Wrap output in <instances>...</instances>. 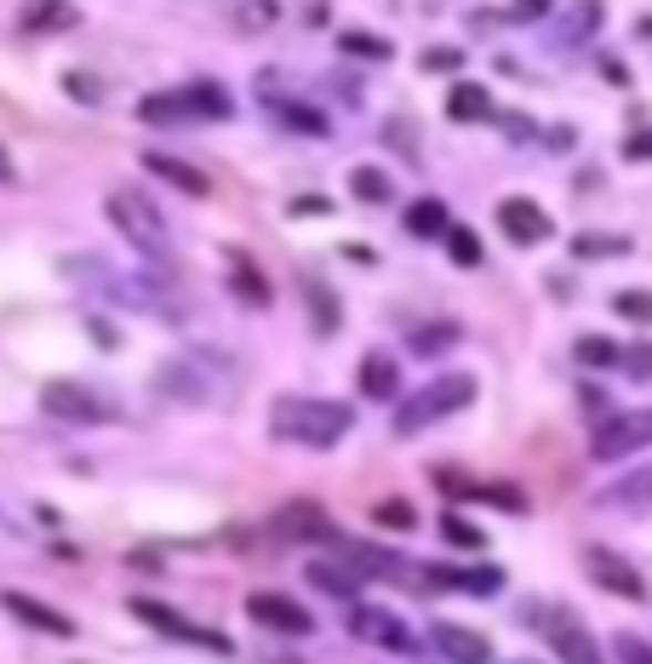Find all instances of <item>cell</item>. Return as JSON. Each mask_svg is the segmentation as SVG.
<instances>
[{
    "mask_svg": "<svg viewBox=\"0 0 652 664\" xmlns=\"http://www.w3.org/2000/svg\"><path fill=\"white\" fill-rule=\"evenodd\" d=\"M132 613L144 619V624H155L161 636H172V642H189V647H206V653H224V658L235 653V647H229V636H218V630H200V624H189L184 613H172V608L149 602V595H144V602H132Z\"/></svg>",
    "mask_w": 652,
    "mask_h": 664,
    "instance_id": "obj_10",
    "label": "cell"
},
{
    "mask_svg": "<svg viewBox=\"0 0 652 664\" xmlns=\"http://www.w3.org/2000/svg\"><path fill=\"white\" fill-rule=\"evenodd\" d=\"M372 521L377 527H395V533H412V527H418V510L401 505V498H384V505H372Z\"/></svg>",
    "mask_w": 652,
    "mask_h": 664,
    "instance_id": "obj_33",
    "label": "cell"
},
{
    "mask_svg": "<svg viewBox=\"0 0 652 664\" xmlns=\"http://www.w3.org/2000/svg\"><path fill=\"white\" fill-rule=\"evenodd\" d=\"M247 619H252V624H263L269 636H292V642L315 630L309 608H298L292 595H281V590H252V595H247Z\"/></svg>",
    "mask_w": 652,
    "mask_h": 664,
    "instance_id": "obj_7",
    "label": "cell"
},
{
    "mask_svg": "<svg viewBox=\"0 0 652 664\" xmlns=\"http://www.w3.org/2000/svg\"><path fill=\"white\" fill-rule=\"evenodd\" d=\"M641 41H652V18H641Z\"/></svg>",
    "mask_w": 652,
    "mask_h": 664,
    "instance_id": "obj_49",
    "label": "cell"
},
{
    "mask_svg": "<svg viewBox=\"0 0 652 664\" xmlns=\"http://www.w3.org/2000/svg\"><path fill=\"white\" fill-rule=\"evenodd\" d=\"M601 75H607L612 86H630V70H624V63H618V58H607V63H601Z\"/></svg>",
    "mask_w": 652,
    "mask_h": 664,
    "instance_id": "obj_47",
    "label": "cell"
},
{
    "mask_svg": "<svg viewBox=\"0 0 652 664\" xmlns=\"http://www.w3.org/2000/svg\"><path fill=\"white\" fill-rule=\"evenodd\" d=\"M41 407H46L52 418H63V424H110V418H115V407L103 402L97 390L75 384V378H52V384H41Z\"/></svg>",
    "mask_w": 652,
    "mask_h": 664,
    "instance_id": "obj_5",
    "label": "cell"
},
{
    "mask_svg": "<svg viewBox=\"0 0 652 664\" xmlns=\"http://www.w3.org/2000/svg\"><path fill=\"white\" fill-rule=\"evenodd\" d=\"M350 195H355V201H366V207H384L390 195H395V184H390L384 166H355V173H350Z\"/></svg>",
    "mask_w": 652,
    "mask_h": 664,
    "instance_id": "obj_28",
    "label": "cell"
},
{
    "mask_svg": "<svg viewBox=\"0 0 652 664\" xmlns=\"http://www.w3.org/2000/svg\"><path fill=\"white\" fill-rule=\"evenodd\" d=\"M453 339H458V326L446 321V326H412V339H406V344L430 355V350H446V344H453Z\"/></svg>",
    "mask_w": 652,
    "mask_h": 664,
    "instance_id": "obj_39",
    "label": "cell"
},
{
    "mask_svg": "<svg viewBox=\"0 0 652 664\" xmlns=\"http://www.w3.org/2000/svg\"><path fill=\"white\" fill-rule=\"evenodd\" d=\"M601 23H607V0H572L561 18V46H590Z\"/></svg>",
    "mask_w": 652,
    "mask_h": 664,
    "instance_id": "obj_18",
    "label": "cell"
},
{
    "mask_svg": "<svg viewBox=\"0 0 652 664\" xmlns=\"http://www.w3.org/2000/svg\"><path fill=\"white\" fill-rule=\"evenodd\" d=\"M572 355H578L590 373H607V367H618V361H624V344H612V339H601V332H590V339L572 344Z\"/></svg>",
    "mask_w": 652,
    "mask_h": 664,
    "instance_id": "obj_30",
    "label": "cell"
},
{
    "mask_svg": "<svg viewBox=\"0 0 652 664\" xmlns=\"http://www.w3.org/2000/svg\"><path fill=\"white\" fill-rule=\"evenodd\" d=\"M430 590H464V595H493L504 584L498 568H424Z\"/></svg>",
    "mask_w": 652,
    "mask_h": 664,
    "instance_id": "obj_17",
    "label": "cell"
},
{
    "mask_svg": "<svg viewBox=\"0 0 652 664\" xmlns=\"http://www.w3.org/2000/svg\"><path fill=\"white\" fill-rule=\"evenodd\" d=\"M103 212H110V224L121 229V236L132 241V252H149V258H166L172 252V229H166V212L149 201L144 189H110V201H103Z\"/></svg>",
    "mask_w": 652,
    "mask_h": 664,
    "instance_id": "obj_3",
    "label": "cell"
},
{
    "mask_svg": "<svg viewBox=\"0 0 652 664\" xmlns=\"http://www.w3.org/2000/svg\"><path fill=\"white\" fill-rule=\"evenodd\" d=\"M281 121L298 126L303 138H327V115L321 110H303V104H281Z\"/></svg>",
    "mask_w": 652,
    "mask_h": 664,
    "instance_id": "obj_37",
    "label": "cell"
},
{
    "mask_svg": "<svg viewBox=\"0 0 652 664\" xmlns=\"http://www.w3.org/2000/svg\"><path fill=\"white\" fill-rule=\"evenodd\" d=\"M229 292H235L247 310H269V281L258 276L252 258H235V263H229Z\"/></svg>",
    "mask_w": 652,
    "mask_h": 664,
    "instance_id": "obj_23",
    "label": "cell"
},
{
    "mask_svg": "<svg viewBox=\"0 0 652 664\" xmlns=\"http://www.w3.org/2000/svg\"><path fill=\"white\" fill-rule=\"evenodd\" d=\"M618 367H624L630 378H652V344H630V350H624V361H618Z\"/></svg>",
    "mask_w": 652,
    "mask_h": 664,
    "instance_id": "obj_42",
    "label": "cell"
},
{
    "mask_svg": "<svg viewBox=\"0 0 652 664\" xmlns=\"http://www.w3.org/2000/svg\"><path fill=\"white\" fill-rule=\"evenodd\" d=\"M446 252H453L458 270H475V263H480V236L464 229V224H453V229H446Z\"/></svg>",
    "mask_w": 652,
    "mask_h": 664,
    "instance_id": "obj_31",
    "label": "cell"
},
{
    "mask_svg": "<svg viewBox=\"0 0 652 664\" xmlns=\"http://www.w3.org/2000/svg\"><path fill=\"white\" fill-rule=\"evenodd\" d=\"M464 407H475V378L469 373H441L418 395H406V407H395V436H418V429L453 418Z\"/></svg>",
    "mask_w": 652,
    "mask_h": 664,
    "instance_id": "obj_4",
    "label": "cell"
},
{
    "mask_svg": "<svg viewBox=\"0 0 652 664\" xmlns=\"http://www.w3.org/2000/svg\"><path fill=\"white\" fill-rule=\"evenodd\" d=\"M224 390H235V367H229V355H213V350H189V355H172V361L155 367V395L161 402L213 407Z\"/></svg>",
    "mask_w": 652,
    "mask_h": 664,
    "instance_id": "obj_1",
    "label": "cell"
},
{
    "mask_svg": "<svg viewBox=\"0 0 652 664\" xmlns=\"http://www.w3.org/2000/svg\"><path fill=\"white\" fill-rule=\"evenodd\" d=\"M612 653H618V664H652V642H641V636H612Z\"/></svg>",
    "mask_w": 652,
    "mask_h": 664,
    "instance_id": "obj_41",
    "label": "cell"
},
{
    "mask_svg": "<svg viewBox=\"0 0 652 664\" xmlns=\"http://www.w3.org/2000/svg\"><path fill=\"white\" fill-rule=\"evenodd\" d=\"M137 115H144L149 126H178V121H195L189 92H184V86H172V92H149L144 104H137Z\"/></svg>",
    "mask_w": 652,
    "mask_h": 664,
    "instance_id": "obj_20",
    "label": "cell"
},
{
    "mask_svg": "<svg viewBox=\"0 0 652 664\" xmlns=\"http://www.w3.org/2000/svg\"><path fill=\"white\" fill-rule=\"evenodd\" d=\"M521 664H538V658H521Z\"/></svg>",
    "mask_w": 652,
    "mask_h": 664,
    "instance_id": "obj_50",
    "label": "cell"
},
{
    "mask_svg": "<svg viewBox=\"0 0 652 664\" xmlns=\"http://www.w3.org/2000/svg\"><path fill=\"white\" fill-rule=\"evenodd\" d=\"M0 184H18V173H12V160H7V149H0Z\"/></svg>",
    "mask_w": 652,
    "mask_h": 664,
    "instance_id": "obj_48",
    "label": "cell"
},
{
    "mask_svg": "<svg viewBox=\"0 0 652 664\" xmlns=\"http://www.w3.org/2000/svg\"><path fill=\"white\" fill-rule=\"evenodd\" d=\"M612 310L624 315V321H635V326H646V321H652V292H641V287L612 292Z\"/></svg>",
    "mask_w": 652,
    "mask_h": 664,
    "instance_id": "obj_34",
    "label": "cell"
},
{
    "mask_svg": "<svg viewBox=\"0 0 652 664\" xmlns=\"http://www.w3.org/2000/svg\"><path fill=\"white\" fill-rule=\"evenodd\" d=\"M446 229H453V218H446V207L435 201V195H424V201L406 207V236L430 241V236H446Z\"/></svg>",
    "mask_w": 652,
    "mask_h": 664,
    "instance_id": "obj_27",
    "label": "cell"
},
{
    "mask_svg": "<svg viewBox=\"0 0 652 664\" xmlns=\"http://www.w3.org/2000/svg\"><path fill=\"white\" fill-rule=\"evenodd\" d=\"M624 160H652V126H641V132L624 138Z\"/></svg>",
    "mask_w": 652,
    "mask_h": 664,
    "instance_id": "obj_43",
    "label": "cell"
},
{
    "mask_svg": "<svg viewBox=\"0 0 652 664\" xmlns=\"http://www.w3.org/2000/svg\"><path fill=\"white\" fill-rule=\"evenodd\" d=\"M601 505H618V510L652 505V464H641V470H630V476H618L612 487H601Z\"/></svg>",
    "mask_w": 652,
    "mask_h": 664,
    "instance_id": "obj_21",
    "label": "cell"
},
{
    "mask_svg": "<svg viewBox=\"0 0 652 664\" xmlns=\"http://www.w3.org/2000/svg\"><path fill=\"white\" fill-rule=\"evenodd\" d=\"M498 229H504V241H515V247H544L549 236H556L549 212L538 201H527V195H504V201H498Z\"/></svg>",
    "mask_w": 652,
    "mask_h": 664,
    "instance_id": "obj_11",
    "label": "cell"
},
{
    "mask_svg": "<svg viewBox=\"0 0 652 664\" xmlns=\"http://www.w3.org/2000/svg\"><path fill=\"white\" fill-rule=\"evenodd\" d=\"M275 18H281V7H275V0H240V7H235V23L247 29V35H252V29H269Z\"/></svg>",
    "mask_w": 652,
    "mask_h": 664,
    "instance_id": "obj_36",
    "label": "cell"
},
{
    "mask_svg": "<svg viewBox=\"0 0 652 664\" xmlns=\"http://www.w3.org/2000/svg\"><path fill=\"white\" fill-rule=\"evenodd\" d=\"M144 173H155V178H166V184H178L184 195H206V189H213V184H206V178L195 173V166H189V160L161 155V149H149V155H144Z\"/></svg>",
    "mask_w": 652,
    "mask_h": 664,
    "instance_id": "obj_22",
    "label": "cell"
},
{
    "mask_svg": "<svg viewBox=\"0 0 652 664\" xmlns=\"http://www.w3.org/2000/svg\"><path fill=\"white\" fill-rule=\"evenodd\" d=\"M303 579L315 584V590H327V595H338V602H355V590H361V579L350 568H338V561H309Z\"/></svg>",
    "mask_w": 652,
    "mask_h": 664,
    "instance_id": "obj_26",
    "label": "cell"
},
{
    "mask_svg": "<svg viewBox=\"0 0 652 664\" xmlns=\"http://www.w3.org/2000/svg\"><path fill=\"white\" fill-rule=\"evenodd\" d=\"M350 636L384 647V653H412V647H418V636L406 630V619H395L390 608H372V602L350 608Z\"/></svg>",
    "mask_w": 652,
    "mask_h": 664,
    "instance_id": "obj_8",
    "label": "cell"
},
{
    "mask_svg": "<svg viewBox=\"0 0 652 664\" xmlns=\"http://www.w3.org/2000/svg\"><path fill=\"white\" fill-rule=\"evenodd\" d=\"M338 46L350 52V58H372V63H384V58H390V41L366 35V29H343V35H338Z\"/></svg>",
    "mask_w": 652,
    "mask_h": 664,
    "instance_id": "obj_32",
    "label": "cell"
},
{
    "mask_svg": "<svg viewBox=\"0 0 652 664\" xmlns=\"http://www.w3.org/2000/svg\"><path fill=\"white\" fill-rule=\"evenodd\" d=\"M63 86H69V97H81V104H97V81H86V75H69Z\"/></svg>",
    "mask_w": 652,
    "mask_h": 664,
    "instance_id": "obj_45",
    "label": "cell"
},
{
    "mask_svg": "<svg viewBox=\"0 0 652 664\" xmlns=\"http://www.w3.org/2000/svg\"><path fill=\"white\" fill-rule=\"evenodd\" d=\"M0 608H7L18 624H29V630H46V636H58V642H69V636H75V619H69V613H58V608H46V602H34V595H23V590H7V595H0Z\"/></svg>",
    "mask_w": 652,
    "mask_h": 664,
    "instance_id": "obj_14",
    "label": "cell"
},
{
    "mask_svg": "<svg viewBox=\"0 0 652 664\" xmlns=\"http://www.w3.org/2000/svg\"><path fill=\"white\" fill-rule=\"evenodd\" d=\"M583 573H590L601 590H612V595H624V602H646V579L630 568V561L624 556H618V550H607V544H590V550H583Z\"/></svg>",
    "mask_w": 652,
    "mask_h": 664,
    "instance_id": "obj_9",
    "label": "cell"
},
{
    "mask_svg": "<svg viewBox=\"0 0 652 664\" xmlns=\"http://www.w3.org/2000/svg\"><path fill=\"white\" fill-rule=\"evenodd\" d=\"M430 642H435L441 658H453V664H493V642L480 636V630H469V624H435Z\"/></svg>",
    "mask_w": 652,
    "mask_h": 664,
    "instance_id": "obj_15",
    "label": "cell"
},
{
    "mask_svg": "<svg viewBox=\"0 0 652 664\" xmlns=\"http://www.w3.org/2000/svg\"><path fill=\"white\" fill-rule=\"evenodd\" d=\"M303 287H309V304L321 310V315H315V326H321V332H338V298H332L321 281H303Z\"/></svg>",
    "mask_w": 652,
    "mask_h": 664,
    "instance_id": "obj_40",
    "label": "cell"
},
{
    "mask_svg": "<svg viewBox=\"0 0 652 664\" xmlns=\"http://www.w3.org/2000/svg\"><path fill=\"white\" fill-rule=\"evenodd\" d=\"M355 384H361V395H372V402H395V390H401V367H395V361H390L384 350H372V355L361 361Z\"/></svg>",
    "mask_w": 652,
    "mask_h": 664,
    "instance_id": "obj_19",
    "label": "cell"
},
{
    "mask_svg": "<svg viewBox=\"0 0 652 664\" xmlns=\"http://www.w3.org/2000/svg\"><path fill=\"white\" fill-rule=\"evenodd\" d=\"M350 424H355V407H343V402H281L269 418V436L309 447V453H327L350 436Z\"/></svg>",
    "mask_w": 652,
    "mask_h": 664,
    "instance_id": "obj_2",
    "label": "cell"
},
{
    "mask_svg": "<svg viewBox=\"0 0 652 664\" xmlns=\"http://www.w3.org/2000/svg\"><path fill=\"white\" fill-rule=\"evenodd\" d=\"M75 23H81V12L69 7V0H29L18 12L23 35H63V29H75Z\"/></svg>",
    "mask_w": 652,
    "mask_h": 664,
    "instance_id": "obj_16",
    "label": "cell"
},
{
    "mask_svg": "<svg viewBox=\"0 0 652 664\" xmlns=\"http://www.w3.org/2000/svg\"><path fill=\"white\" fill-rule=\"evenodd\" d=\"M458 63H464L458 46H435V52H424V70H458Z\"/></svg>",
    "mask_w": 652,
    "mask_h": 664,
    "instance_id": "obj_44",
    "label": "cell"
},
{
    "mask_svg": "<svg viewBox=\"0 0 652 664\" xmlns=\"http://www.w3.org/2000/svg\"><path fill=\"white\" fill-rule=\"evenodd\" d=\"M350 573H377V579H395L401 573V556L395 550H377V544H338Z\"/></svg>",
    "mask_w": 652,
    "mask_h": 664,
    "instance_id": "obj_24",
    "label": "cell"
},
{
    "mask_svg": "<svg viewBox=\"0 0 652 664\" xmlns=\"http://www.w3.org/2000/svg\"><path fill=\"white\" fill-rule=\"evenodd\" d=\"M572 252L578 258H618V252H630V241L624 236H578Z\"/></svg>",
    "mask_w": 652,
    "mask_h": 664,
    "instance_id": "obj_38",
    "label": "cell"
},
{
    "mask_svg": "<svg viewBox=\"0 0 652 664\" xmlns=\"http://www.w3.org/2000/svg\"><path fill=\"white\" fill-rule=\"evenodd\" d=\"M441 539H446V544H458V550H480V544H487V539H480V527H469V521L453 516V510L441 516Z\"/></svg>",
    "mask_w": 652,
    "mask_h": 664,
    "instance_id": "obj_35",
    "label": "cell"
},
{
    "mask_svg": "<svg viewBox=\"0 0 652 664\" xmlns=\"http://www.w3.org/2000/svg\"><path fill=\"white\" fill-rule=\"evenodd\" d=\"M446 115H453V121H487V115H493V97H487V86L458 81L453 92H446Z\"/></svg>",
    "mask_w": 652,
    "mask_h": 664,
    "instance_id": "obj_25",
    "label": "cell"
},
{
    "mask_svg": "<svg viewBox=\"0 0 652 664\" xmlns=\"http://www.w3.org/2000/svg\"><path fill=\"white\" fill-rule=\"evenodd\" d=\"M189 92V110H195V121H229V92L224 86H213V81H195V86H184Z\"/></svg>",
    "mask_w": 652,
    "mask_h": 664,
    "instance_id": "obj_29",
    "label": "cell"
},
{
    "mask_svg": "<svg viewBox=\"0 0 652 664\" xmlns=\"http://www.w3.org/2000/svg\"><path fill=\"white\" fill-rule=\"evenodd\" d=\"M544 636H549V647H556L561 664H607V658H601V642L590 636V630H583L578 613H549Z\"/></svg>",
    "mask_w": 652,
    "mask_h": 664,
    "instance_id": "obj_12",
    "label": "cell"
},
{
    "mask_svg": "<svg viewBox=\"0 0 652 664\" xmlns=\"http://www.w3.org/2000/svg\"><path fill=\"white\" fill-rule=\"evenodd\" d=\"M269 533L287 539V544H303V539H321L327 533V510L315 505V498H292V505H281L269 516Z\"/></svg>",
    "mask_w": 652,
    "mask_h": 664,
    "instance_id": "obj_13",
    "label": "cell"
},
{
    "mask_svg": "<svg viewBox=\"0 0 652 664\" xmlns=\"http://www.w3.org/2000/svg\"><path fill=\"white\" fill-rule=\"evenodd\" d=\"M652 447V407H635V413H612L601 429H596V442H590V458L596 464H612V458H630Z\"/></svg>",
    "mask_w": 652,
    "mask_h": 664,
    "instance_id": "obj_6",
    "label": "cell"
},
{
    "mask_svg": "<svg viewBox=\"0 0 652 664\" xmlns=\"http://www.w3.org/2000/svg\"><path fill=\"white\" fill-rule=\"evenodd\" d=\"M544 12H549V0H515V7H509V18H521V23H532Z\"/></svg>",
    "mask_w": 652,
    "mask_h": 664,
    "instance_id": "obj_46",
    "label": "cell"
}]
</instances>
